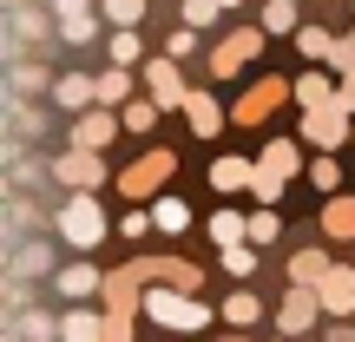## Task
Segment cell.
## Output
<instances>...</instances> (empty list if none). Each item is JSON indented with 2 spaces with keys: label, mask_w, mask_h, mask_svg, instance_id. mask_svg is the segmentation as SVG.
Segmentation results:
<instances>
[{
  "label": "cell",
  "mask_w": 355,
  "mask_h": 342,
  "mask_svg": "<svg viewBox=\"0 0 355 342\" xmlns=\"http://www.w3.org/2000/svg\"><path fill=\"white\" fill-rule=\"evenodd\" d=\"M53 224H60V237L73 243V250H92V243L105 237V211H99V198H92V191H73V198L53 211Z\"/></svg>",
  "instance_id": "6da1fadb"
},
{
  "label": "cell",
  "mask_w": 355,
  "mask_h": 342,
  "mask_svg": "<svg viewBox=\"0 0 355 342\" xmlns=\"http://www.w3.org/2000/svg\"><path fill=\"white\" fill-rule=\"evenodd\" d=\"M145 309H152L165 330H204V323H211V309H204L198 296L184 290V283H165V290H152V296H145Z\"/></svg>",
  "instance_id": "7a4b0ae2"
},
{
  "label": "cell",
  "mask_w": 355,
  "mask_h": 342,
  "mask_svg": "<svg viewBox=\"0 0 355 342\" xmlns=\"http://www.w3.org/2000/svg\"><path fill=\"white\" fill-rule=\"evenodd\" d=\"M355 105L343 99H329V105H309V119H303V139L316 145V152H336V145H355Z\"/></svg>",
  "instance_id": "3957f363"
},
{
  "label": "cell",
  "mask_w": 355,
  "mask_h": 342,
  "mask_svg": "<svg viewBox=\"0 0 355 342\" xmlns=\"http://www.w3.org/2000/svg\"><path fill=\"white\" fill-rule=\"evenodd\" d=\"M46 171H53V185H66V191H92L105 178V152H92V145H73V152H53L46 158Z\"/></svg>",
  "instance_id": "277c9868"
},
{
  "label": "cell",
  "mask_w": 355,
  "mask_h": 342,
  "mask_svg": "<svg viewBox=\"0 0 355 342\" xmlns=\"http://www.w3.org/2000/svg\"><path fill=\"white\" fill-rule=\"evenodd\" d=\"M171 171H178V152H165V145H158V152H145L139 165H125V178H119V191H125V198H152V191L165 185Z\"/></svg>",
  "instance_id": "5b68a950"
},
{
  "label": "cell",
  "mask_w": 355,
  "mask_h": 342,
  "mask_svg": "<svg viewBox=\"0 0 355 342\" xmlns=\"http://www.w3.org/2000/svg\"><path fill=\"white\" fill-rule=\"evenodd\" d=\"M290 92H296V86H283V79H270V73H263V79H257V86L243 92L237 105H230V119H237V126H263V119L277 112V105L290 99Z\"/></svg>",
  "instance_id": "8992f818"
},
{
  "label": "cell",
  "mask_w": 355,
  "mask_h": 342,
  "mask_svg": "<svg viewBox=\"0 0 355 342\" xmlns=\"http://www.w3.org/2000/svg\"><path fill=\"white\" fill-rule=\"evenodd\" d=\"M263 33H270V26H243V33H230L224 46L211 53V79H230L243 60H257V53H263Z\"/></svg>",
  "instance_id": "52a82bcc"
},
{
  "label": "cell",
  "mask_w": 355,
  "mask_h": 342,
  "mask_svg": "<svg viewBox=\"0 0 355 342\" xmlns=\"http://www.w3.org/2000/svg\"><path fill=\"white\" fill-rule=\"evenodd\" d=\"M316 309H322V290H316V283H290V296H283L277 323L296 336V330H309V323H316Z\"/></svg>",
  "instance_id": "ba28073f"
},
{
  "label": "cell",
  "mask_w": 355,
  "mask_h": 342,
  "mask_svg": "<svg viewBox=\"0 0 355 342\" xmlns=\"http://www.w3.org/2000/svg\"><path fill=\"white\" fill-rule=\"evenodd\" d=\"M145 92H152L158 105H184V99H191V86L178 79V60H171V53H165V60H152V66H145Z\"/></svg>",
  "instance_id": "9c48e42d"
},
{
  "label": "cell",
  "mask_w": 355,
  "mask_h": 342,
  "mask_svg": "<svg viewBox=\"0 0 355 342\" xmlns=\"http://www.w3.org/2000/svg\"><path fill=\"white\" fill-rule=\"evenodd\" d=\"M316 290H322V309L349 316V309H355V270H349V264H329V270H322V283H316Z\"/></svg>",
  "instance_id": "30bf717a"
},
{
  "label": "cell",
  "mask_w": 355,
  "mask_h": 342,
  "mask_svg": "<svg viewBox=\"0 0 355 342\" xmlns=\"http://www.w3.org/2000/svg\"><path fill=\"white\" fill-rule=\"evenodd\" d=\"M92 99H99V79H86V73L53 79V105H60V112H86Z\"/></svg>",
  "instance_id": "8fae6325"
},
{
  "label": "cell",
  "mask_w": 355,
  "mask_h": 342,
  "mask_svg": "<svg viewBox=\"0 0 355 342\" xmlns=\"http://www.w3.org/2000/svg\"><path fill=\"white\" fill-rule=\"evenodd\" d=\"M184 119H191V132H198V139H217V132H224V105L211 99V86L184 99Z\"/></svg>",
  "instance_id": "7c38bea8"
},
{
  "label": "cell",
  "mask_w": 355,
  "mask_h": 342,
  "mask_svg": "<svg viewBox=\"0 0 355 342\" xmlns=\"http://www.w3.org/2000/svg\"><path fill=\"white\" fill-rule=\"evenodd\" d=\"M119 126H125V119H112V112H79L73 145H92V152H105V145L119 139Z\"/></svg>",
  "instance_id": "4fadbf2b"
},
{
  "label": "cell",
  "mask_w": 355,
  "mask_h": 342,
  "mask_svg": "<svg viewBox=\"0 0 355 342\" xmlns=\"http://www.w3.org/2000/svg\"><path fill=\"white\" fill-rule=\"evenodd\" d=\"M0 336H60V316H40V309H7Z\"/></svg>",
  "instance_id": "5bb4252c"
},
{
  "label": "cell",
  "mask_w": 355,
  "mask_h": 342,
  "mask_svg": "<svg viewBox=\"0 0 355 342\" xmlns=\"http://www.w3.org/2000/svg\"><path fill=\"white\" fill-rule=\"evenodd\" d=\"M60 336H73V342H99V336H119V330H112V316L73 309V316H60Z\"/></svg>",
  "instance_id": "9a60e30c"
},
{
  "label": "cell",
  "mask_w": 355,
  "mask_h": 342,
  "mask_svg": "<svg viewBox=\"0 0 355 342\" xmlns=\"http://www.w3.org/2000/svg\"><path fill=\"white\" fill-rule=\"evenodd\" d=\"M53 290H60V296H92V290H99V270H92V264H66L60 277H53Z\"/></svg>",
  "instance_id": "2e32d148"
},
{
  "label": "cell",
  "mask_w": 355,
  "mask_h": 342,
  "mask_svg": "<svg viewBox=\"0 0 355 342\" xmlns=\"http://www.w3.org/2000/svg\"><path fill=\"white\" fill-rule=\"evenodd\" d=\"M296 99H303V112H309V105H329V99H343V86H336L329 73H309V79H296Z\"/></svg>",
  "instance_id": "e0dca14e"
},
{
  "label": "cell",
  "mask_w": 355,
  "mask_h": 342,
  "mask_svg": "<svg viewBox=\"0 0 355 342\" xmlns=\"http://www.w3.org/2000/svg\"><path fill=\"white\" fill-rule=\"evenodd\" d=\"M263 165H270V171H283V178L303 171V145H296V139H270V145H263Z\"/></svg>",
  "instance_id": "ac0fdd59"
},
{
  "label": "cell",
  "mask_w": 355,
  "mask_h": 342,
  "mask_svg": "<svg viewBox=\"0 0 355 342\" xmlns=\"http://www.w3.org/2000/svg\"><path fill=\"white\" fill-rule=\"evenodd\" d=\"M329 264H336V257H322L316 243H309V250L290 257V283H322V270H329Z\"/></svg>",
  "instance_id": "d6986e66"
},
{
  "label": "cell",
  "mask_w": 355,
  "mask_h": 342,
  "mask_svg": "<svg viewBox=\"0 0 355 342\" xmlns=\"http://www.w3.org/2000/svg\"><path fill=\"white\" fill-rule=\"evenodd\" d=\"M322 230H329V237H355V198H329L322 204Z\"/></svg>",
  "instance_id": "ffe728a7"
},
{
  "label": "cell",
  "mask_w": 355,
  "mask_h": 342,
  "mask_svg": "<svg viewBox=\"0 0 355 342\" xmlns=\"http://www.w3.org/2000/svg\"><path fill=\"white\" fill-rule=\"evenodd\" d=\"M250 178H257V165H243V158H217V165H211V185L217 191H243Z\"/></svg>",
  "instance_id": "44dd1931"
},
{
  "label": "cell",
  "mask_w": 355,
  "mask_h": 342,
  "mask_svg": "<svg viewBox=\"0 0 355 342\" xmlns=\"http://www.w3.org/2000/svg\"><path fill=\"white\" fill-rule=\"evenodd\" d=\"M7 270H13V277H40V270H46V243H20V237H13Z\"/></svg>",
  "instance_id": "7402d4cb"
},
{
  "label": "cell",
  "mask_w": 355,
  "mask_h": 342,
  "mask_svg": "<svg viewBox=\"0 0 355 342\" xmlns=\"http://www.w3.org/2000/svg\"><path fill=\"white\" fill-rule=\"evenodd\" d=\"M60 40L66 46H92V40H99V20H92V13H60Z\"/></svg>",
  "instance_id": "603a6c76"
},
{
  "label": "cell",
  "mask_w": 355,
  "mask_h": 342,
  "mask_svg": "<svg viewBox=\"0 0 355 342\" xmlns=\"http://www.w3.org/2000/svg\"><path fill=\"white\" fill-rule=\"evenodd\" d=\"M152 217H158V230H165V237L191 230V211H184V198H158V204H152Z\"/></svg>",
  "instance_id": "cb8c5ba5"
},
{
  "label": "cell",
  "mask_w": 355,
  "mask_h": 342,
  "mask_svg": "<svg viewBox=\"0 0 355 342\" xmlns=\"http://www.w3.org/2000/svg\"><path fill=\"white\" fill-rule=\"evenodd\" d=\"M296 53H309V60H336V40L322 33V26H296Z\"/></svg>",
  "instance_id": "d4e9b609"
},
{
  "label": "cell",
  "mask_w": 355,
  "mask_h": 342,
  "mask_svg": "<svg viewBox=\"0 0 355 342\" xmlns=\"http://www.w3.org/2000/svg\"><path fill=\"white\" fill-rule=\"evenodd\" d=\"M211 237H217V250H224V243H237V237H250V217L217 211V217H211Z\"/></svg>",
  "instance_id": "484cf974"
},
{
  "label": "cell",
  "mask_w": 355,
  "mask_h": 342,
  "mask_svg": "<svg viewBox=\"0 0 355 342\" xmlns=\"http://www.w3.org/2000/svg\"><path fill=\"white\" fill-rule=\"evenodd\" d=\"M105 46H112V66H132V60L145 53V40H139V26H119V33L105 40Z\"/></svg>",
  "instance_id": "4316f807"
},
{
  "label": "cell",
  "mask_w": 355,
  "mask_h": 342,
  "mask_svg": "<svg viewBox=\"0 0 355 342\" xmlns=\"http://www.w3.org/2000/svg\"><path fill=\"white\" fill-rule=\"evenodd\" d=\"M263 26H270V33H296V26H303V20H296V0H270Z\"/></svg>",
  "instance_id": "83f0119b"
},
{
  "label": "cell",
  "mask_w": 355,
  "mask_h": 342,
  "mask_svg": "<svg viewBox=\"0 0 355 342\" xmlns=\"http://www.w3.org/2000/svg\"><path fill=\"white\" fill-rule=\"evenodd\" d=\"M99 99H105V105H112V99H132V73H125V66L99 73Z\"/></svg>",
  "instance_id": "f1b7e54d"
},
{
  "label": "cell",
  "mask_w": 355,
  "mask_h": 342,
  "mask_svg": "<svg viewBox=\"0 0 355 342\" xmlns=\"http://www.w3.org/2000/svg\"><path fill=\"white\" fill-rule=\"evenodd\" d=\"M158 112H165L158 99H132V105H125V132H152V119H158Z\"/></svg>",
  "instance_id": "f546056e"
},
{
  "label": "cell",
  "mask_w": 355,
  "mask_h": 342,
  "mask_svg": "<svg viewBox=\"0 0 355 342\" xmlns=\"http://www.w3.org/2000/svg\"><path fill=\"white\" fill-rule=\"evenodd\" d=\"M250 191H257V204H277V198H283V171H270V165H257V178H250Z\"/></svg>",
  "instance_id": "4dcf8cb0"
},
{
  "label": "cell",
  "mask_w": 355,
  "mask_h": 342,
  "mask_svg": "<svg viewBox=\"0 0 355 342\" xmlns=\"http://www.w3.org/2000/svg\"><path fill=\"white\" fill-rule=\"evenodd\" d=\"M105 20H112V26H139L145 20V0H105Z\"/></svg>",
  "instance_id": "1f68e13d"
},
{
  "label": "cell",
  "mask_w": 355,
  "mask_h": 342,
  "mask_svg": "<svg viewBox=\"0 0 355 342\" xmlns=\"http://www.w3.org/2000/svg\"><path fill=\"white\" fill-rule=\"evenodd\" d=\"M224 316H230V323H257V316H263V303H257L250 290H237V296L224 303Z\"/></svg>",
  "instance_id": "d6a6232c"
},
{
  "label": "cell",
  "mask_w": 355,
  "mask_h": 342,
  "mask_svg": "<svg viewBox=\"0 0 355 342\" xmlns=\"http://www.w3.org/2000/svg\"><path fill=\"white\" fill-rule=\"evenodd\" d=\"M165 53H171V60H191V53H198V26L184 20V26H178V33L165 40Z\"/></svg>",
  "instance_id": "836d02e7"
},
{
  "label": "cell",
  "mask_w": 355,
  "mask_h": 342,
  "mask_svg": "<svg viewBox=\"0 0 355 342\" xmlns=\"http://www.w3.org/2000/svg\"><path fill=\"white\" fill-rule=\"evenodd\" d=\"M217 13H224V0H184V20L191 26H211Z\"/></svg>",
  "instance_id": "e575fe53"
},
{
  "label": "cell",
  "mask_w": 355,
  "mask_h": 342,
  "mask_svg": "<svg viewBox=\"0 0 355 342\" xmlns=\"http://www.w3.org/2000/svg\"><path fill=\"white\" fill-rule=\"evenodd\" d=\"M277 230H283L277 211H257V217H250V237H257V243H277Z\"/></svg>",
  "instance_id": "d590c367"
},
{
  "label": "cell",
  "mask_w": 355,
  "mask_h": 342,
  "mask_svg": "<svg viewBox=\"0 0 355 342\" xmlns=\"http://www.w3.org/2000/svg\"><path fill=\"white\" fill-rule=\"evenodd\" d=\"M13 86H20V92H40V86H46V73H40V66H20V60H13Z\"/></svg>",
  "instance_id": "8d00e7d4"
},
{
  "label": "cell",
  "mask_w": 355,
  "mask_h": 342,
  "mask_svg": "<svg viewBox=\"0 0 355 342\" xmlns=\"http://www.w3.org/2000/svg\"><path fill=\"white\" fill-rule=\"evenodd\" d=\"M152 224H158L152 211H125V217H119V230H125V237H145V230H152Z\"/></svg>",
  "instance_id": "74e56055"
},
{
  "label": "cell",
  "mask_w": 355,
  "mask_h": 342,
  "mask_svg": "<svg viewBox=\"0 0 355 342\" xmlns=\"http://www.w3.org/2000/svg\"><path fill=\"white\" fill-rule=\"evenodd\" d=\"M309 185H316V191H336V158H316V165H309Z\"/></svg>",
  "instance_id": "f35d334b"
},
{
  "label": "cell",
  "mask_w": 355,
  "mask_h": 342,
  "mask_svg": "<svg viewBox=\"0 0 355 342\" xmlns=\"http://www.w3.org/2000/svg\"><path fill=\"white\" fill-rule=\"evenodd\" d=\"M336 66H355V26H349V40H336Z\"/></svg>",
  "instance_id": "ab89813d"
},
{
  "label": "cell",
  "mask_w": 355,
  "mask_h": 342,
  "mask_svg": "<svg viewBox=\"0 0 355 342\" xmlns=\"http://www.w3.org/2000/svg\"><path fill=\"white\" fill-rule=\"evenodd\" d=\"M343 105H355V66H343Z\"/></svg>",
  "instance_id": "60d3db41"
},
{
  "label": "cell",
  "mask_w": 355,
  "mask_h": 342,
  "mask_svg": "<svg viewBox=\"0 0 355 342\" xmlns=\"http://www.w3.org/2000/svg\"><path fill=\"white\" fill-rule=\"evenodd\" d=\"M224 7H243V0H224Z\"/></svg>",
  "instance_id": "b9f144b4"
}]
</instances>
